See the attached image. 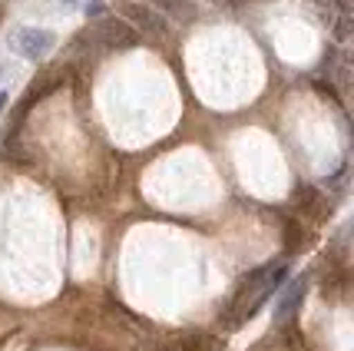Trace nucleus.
Masks as SVG:
<instances>
[{
  "mask_svg": "<svg viewBox=\"0 0 354 351\" xmlns=\"http://www.w3.org/2000/svg\"><path fill=\"white\" fill-rule=\"evenodd\" d=\"M120 14H123L126 24L136 27L139 37H153V40H162L169 33V20L156 10L153 3H139V0H123L120 3Z\"/></svg>",
  "mask_w": 354,
  "mask_h": 351,
  "instance_id": "nucleus-1",
  "label": "nucleus"
},
{
  "mask_svg": "<svg viewBox=\"0 0 354 351\" xmlns=\"http://www.w3.org/2000/svg\"><path fill=\"white\" fill-rule=\"evenodd\" d=\"M93 37L106 46V50H133V46L142 44V37L136 33V27L126 24L123 17H106V20H100V24L93 27Z\"/></svg>",
  "mask_w": 354,
  "mask_h": 351,
  "instance_id": "nucleus-2",
  "label": "nucleus"
},
{
  "mask_svg": "<svg viewBox=\"0 0 354 351\" xmlns=\"http://www.w3.org/2000/svg\"><path fill=\"white\" fill-rule=\"evenodd\" d=\"M10 46L24 60H44L46 53L57 46V33L53 30H44V27H20V30L10 37Z\"/></svg>",
  "mask_w": 354,
  "mask_h": 351,
  "instance_id": "nucleus-3",
  "label": "nucleus"
},
{
  "mask_svg": "<svg viewBox=\"0 0 354 351\" xmlns=\"http://www.w3.org/2000/svg\"><path fill=\"white\" fill-rule=\"evenodd\" d=\"M153 7L166 20H176V24H196V17H199L196 0H153Z\"/></svg>",
  "mask_w": 354,
  "mask_h": 351,
  "instance_id": "nucleus-4",
  "label": "nucleus"
},
{
  "mask_svg": "<svg viewBox=\"0 0 354 351\" xmlns=\"http://www.w3.org/2000/svg\"><path fill=\"white\" fill-rule=\"evenodd\" d=\"M305 295H308V275H298L292 282V289H288V295L281 298L275 305V321H288L298 312V305L305 302Z\"/></svg>",
  "mask_w": 354,
  "mask_h": 351,
  "instance_id": "nucleus-5",
  "label": "nucleus"
},
{
  "mask_svg": "<svg viewBox=\"0 0 354 351\" xmlns=\"http://www.w3.org/2000/svg\"><path fill=\"white\" fill-rule=\"evenodd\" d=\"M179 351H225V341L209 332H185L179 338Z\"/></svg>",
  "mask_w": 354,
  "mask_h": 351,
  "instance_id": "nucleus-6",
  "label": "nucleus"
},
{
  "mask_svg": "<svg viewBox=\"0 0 354 351\" xmlns=\"http://www.w3.org/2000/svg\"><path fill=\"white\" fill-rule=\"evenodd\" d=\"M315 90H318V93H324V96H331L335 103H341V96H338V93H335V87H331V83H324V80H315Z\"/></svg>",
  "mask_w": 354,
  "mask_h": 351,
  "instance_id": "nucleus-7",
  "label": "nucleus"
},
{
  "mask_svg": "<svg viewBox=\"0 0 354 351\" xmlns=\"http://www.w3.org/2000/svg\"><path fill=\"white\" fill-rule=\"evenodd\" d=\"M103 14V0H93V3H86V17H100Z\"/></svg>",
  "mask_w": 354,
  "mask_h": 351,
  "instance_id": "nucleus-8",
  "label": "nucleus"
},
{
  "mask_svg": "<svg viewBox=\"0 0 354 351\" xmlns=\"http://www.w3.org/2000/svg\"><path fill=\"white\" fill-rule=\"evenodd\" d=\"M7 103H10V93L0 90V113H3V107H7Z\"/></svg>",
  "mask_w": 354,
  "mask_h": 351,
  "instance_id": "nucleus-9",
  "label": "nucleus"
},
{
  "mask_svg": "<svg viewBox=\"0 0 354 351\" xmlns=\"http://www.w3.org/2000/svg\"><path fill=\"white\" fill-rule=\"evenodd\" d=\"M63 7H73V3H80V0H60Z\"/></svg>",
  "mask_w": 354,
  "mask_h": 351,
  "instance_id": "nucleus-10",
  "label": "nucleus"
},
{
  "mask_svg": "<svg viewBox=\"0 0 354 351\" xmlns=\"http://www.w3.org/2000/svg\"><path fill=\"white\" fill-rule=\"evenodd\" d=\"M153 351H172V348H153Z\"/></svg>",
  "mask_w": 354,
  "mask_h": 351,
  "instance_id": "nucleus-11",
  "label": "nucleus"
},
{
  "mask_svg": "<svg viewBox=\"0 0 354 351\" xmlns=\"http://www.w3.org/2000/svg\"><path fill=\"white\" fill-rule=\"evenodd\" d=\"M0 77H3V70H0Z\"/></svg>",
  "mask_w": 354,
  "mask_h": 351,
  "instance_id": "nucleus-12",
  "label": "nucleus"
}]
</instances>
